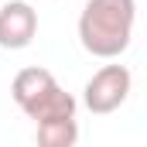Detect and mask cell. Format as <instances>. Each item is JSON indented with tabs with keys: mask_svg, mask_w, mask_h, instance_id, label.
Listing matches in <instances>:
<instances>
[{
	"mask_svg": "<svg viewBox=\"0 0 147 147\" xmlns=\"http://www.w3.org/2000/svg\"><path fill=\"white\" fill-rule=\"evenodd\" d=\"M38 34V10L28 0H10L0 3V48L21 51Z\"/></svg>",
	"mask_w": 147,
	"mask_h": 147,
	"instance_id": "277c9868",
	"label": "cell"
},
{
	"mask_svg": "<svg viewBox=\"0 0 147 147\" xmlns=\"http://www.w3.org/2000/svg\"><path fill=\"white\" fill-rule=\"evenodd\" d=\"M38 147H75L79 144V123L75 116H55V120H41L34 123Z\"/></svg>",
	"mask_w": 147,
	"mask_h": 147,
	"instance_id": "5b68a950",
	"label": "cell"
},
{
	"mask_svg": "<svg viewBox=\"0 0 147 147\" xmlns=\"http://www.w3.org/2000/svg\"><path fill=\"white\" fill-rule=\"evenodd\" d=\"M10 96L14 103L24 110V116H31L34 123L41 120H55V116H75V96L65 92L58 86V79L41 69V65H28L14 75L10 82Z\"/></svg>",
	"mask_w": 147,
	"mask_h": 147,
	"instance_id": "7a4b0ae2",
	"label": "cell"
},
{
	"mask_svg": "<svg viewBox=\"0 0 147 147\" xmlns=\"http://www.w3.org/2000/svg\"><path fill=\"white\" fill-rule=\"evenodd\" d=\"M137 0H86L79 14V41L96 58H120L130 48Z\"/></svg>",
	"mask_w": 147,
	"mask_h": 147,
	"instance_id": "6da1fadb",
	"label": "cell"
},
{
	"mask_svg": "<svg viewBox=\"0 0 147 147\" xmlns=\"http://www.w3.org/2000/svg\"><path fill=\"white\" fill-rule=\"evenodd\" d=\"M130 89H134V75H130L127 65H103V69H96L92 79L86 82V89H82V106L89 113H96V116L116 113L127 103Z\"/></svg>",
	"mask_w": 147,
	"mask_h": 147,
	"instance_id": "3957f363",
	"label": "cell"
}]
</instances>
